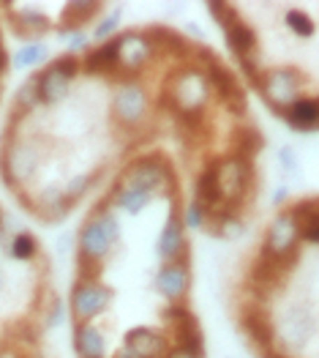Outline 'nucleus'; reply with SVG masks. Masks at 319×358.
I'll use <instances>...</instances> for the list:
<instances>
[{
    "instance_id": "obj_1",
    "label": "nucleus",
    "mask_w": 319,
    "mask_h": 358,
    "mask_svg": "<svg viewBox=\"0 0 319 358\" xmlns=\"http://www.w3.org/2000/svg\"><path fill=\"white\" fill-rule=\"evenodd\" d=\"M235 323L257 358H319V194L265 227L235 285Z\"/></svg>"
},
{
    "instance_id": "obj_2",
    "label": "nucleus",
    "mask_w": 319,
    "mask_h": 358,
    "mask_svg": "<svg viewBox=\"0 0 319 358\" xmlns=\"http://www.w3.org/2000/svg\"><path fill=\"white\" fill-rule=\"evenodd\" d=\"M246 83L295 131H319V3H213Z\"/></svg>"
},
{
    "instance_id": "obj_3",
    "label": "nucleus",
    "mask_w": 319,
    "mask_h": 358,
    "mask_svg": "<svg viewBox=\"0 0 319 358\" xmlns=\"http://www.w3.org/2000/svg\"><path fill=\"white\" fill-rule=\"evenodd\" d=\"M107 303H110V290L96 282L80 279L71 290V315L77 323H90L107 309Z\"/></svg>"
},
{
    "instance_id": "obj_4",
    "label": "nucleus",
    "mask_w": 319,
    "mask_h": 358,
    "mask_svg": "<svg viewBox=\"0 0 319 358\" xmlns=\"http://www.w3.org/2000/svg\"><path fill=\"white\" fill-rule=\"evenodd\" d=\"M123 183L156 194V192H161V189L170 183V170H167V164H164L161 156H142V159H137V162L126 170Z\"/></svg>"
},
{
    "instance_id": "obj_5",
    "label": "nucleus",
    "mask_w": 319,
    "mask_h": 358,
    "mask_svg": "<svg viewBox=\"0 0 319 358\" xmlns=\"http://www.w3.org/2000/svg\"><path fill=\"white\" fill-rule=\"evenodd\" d=\"M156 290L172 303H183L188 290H191V263L186 260H175L167 263L156 276Z\"/></svg>"
},
{
    "instance_id": "obj_6",
    "label": "nucleus",
    "mask_w": 319,
    "mask_h": 358,
    "mask_svg": "<svg viewBox=\"0 0 319 358\" xmlns=\"http://www.w3.org/2000/svg\"><path fill=\"white\" fill-rule=\"evenodd\" d=\"M115 241L110 238L101 216L90 219L80 230V263H104V257L112 252Z\"/></svg>"
},
{
    "instance_id": "obj_7",
    "label": "nucleus",
    "mask_w": 319,
    "mask_h": 358,
    "mask_svg": "<svg viewBox=\"0 0 319 358\" xmlns=\"http://www.w3.org/2000/svg\"><path fill=\"white\" fill-rule=\"evenodd\" d=\"M156 252L158 257H164L167 263H175V260H186L188 257V241H186V233H183V219L177 216H170L164 222V230L156 241Z\"/></svg>"
},
{
    "instance_id": "obj_8",
    "label": "nucleus",
    "mask_w": 319,
    "mask_h": 358,
    "mask_svg": "<svg viewBox=\"0 0 319 358\" xmlns=\"http://www.w3.org/2000/svg\"><path fill=\"white\" fill-rule=\"evenodd\" d=\"M153 52V41L145 33H128V36H120V66L123 69H142Z\"/></svg>"
},
{
    "instance_id": "obj_9",
    "label": "nucleus",
    "mask_w": 319,
    "mask_h": 358,
    "mask_svg": "<svg viewBox=\"0 0 319 358\" xmlns=\"http://www.w3.org/2000/svg\"><path fill=\"white\" fill-rule=\"evenodd\" d=\"M33 83H36L38 101H41L44 107H55L58 101H63V96L68 93V85H71V80H66L55 66H47Z\"/></svg>"
},
{
    "instance_id": "obj_10",
    "label": "nucleus",
    "mask_w": 319,
    "mask_h": 358,
    "mask_svg": "<svg viewBox=\"0 0 319 358\" xmlns=\"http://www.w3.org/2000/svg\"><path fill=\"white\" fill-rule=\"evenodd\" d=\"M115 110L123 123H137L147 110L145 90L140 85H120L115 99Z\"/></svg>"
},
{
    "instance_id": "obj_11",
    "label": "nucleus",
    "mask_w": 319,
    "mask_h": 358,
    "mask_svg": "<svg viewBox=\"0 0 319 358\" xmlns=\"http://www.w3.org/2000/svg\"><path fill=\"white\" fill-rule=\"evenodd\" d=\"M74 348H77L80 358H104L107 336H104V331L90 326V323H77L74 326Z\"/></svg>"
},
{
    "instance_id": "obj_12",
    "label": "nucleus",
    "mask_w": 319,
    "mask_h": 358,
    "mask_svg": "<svg viewBox=\"0 0 319 358\" xmlns=\"http://www.w3.org/2000/svg\"><path fill=\"white\" fill-rule=\"evenodd\" d=\"M120 66V38H110V41H101L96 50H90L82 60V69L90 74H104L110 69Z\"/></svg>"
},
{
    "instance_id": "obj_13",
    "label": "nucleus",
    "mask_w": 319,
    "mask_h": 358,
    "mask_svg": "<svg viewBox=\"0 0 319 358\" xmlns=\"http://www.w3.org/2000/svg\"><path fill=\"white\" fill-rule=\"evenodd\" d=\"M150 200H153V192L137 189V186H128V183H123V186L115 192L117 208L126 210V213H140V210H145L147 206H150Z\"/></svg>"
},
{
    "instance_id": "obj_14",
    "label": "nucleus",
    "mask_w": 319,
    "mask_h": 358,
    "mask_svg": "<svg viewBox=\"0 0 319 358\" xmlns=\"http://www.w3.org/2000/svg\"><path fill=\"white\" fill-rule=\"evenodd\" d=\"M104 6L101 3H66L63 11H66V28H82L85 22H90V17H96Z\"/></svg>"
},
{
    "instance_id": "obj_15",
    "label": "nucleus",
    "mask_w": 319,
    "mask_h": 358,
    "mask_svg": "<svg viewBox=\"0 0 319 358\" xmlns=\"http://www.w3.org/2000/svg\"><path fill=\"white\" fill-rule=\"evenodd\" d=\"M36 252H38V243H36V238H33L30 233H17V236L11 238V257H14V260L28 263V260L36 257Z\"/></svg>"
},
{
    "instance_id": "obj_16",
    "label": "nucleus",
    "mask_w": 319,
    "mask_h": 358,
    "mask_svg": "<svg viewBox=\"0 0 319 358\" xmlns=\"http://www.w3.org/2000/svg\"><path fill=\"white\" fill-rule=\"evenodd\" d=\"M90 186H93V176H85V173L74 176V178L63 186V200H66L68 206H74L77 200H82L87 192H90Z\"/></svg>"
},
{
    "instance_id": "obj_17",
    "label": "nucleus",
    "mask_w": 319,
    "mask_h": 358,
    "mask_svg": "<svg viewBox=\"0 0 319 358\" xmlns=\"http://www.w3.org/2000/svg\"><path fill=\"white\" fill-rule=\"evenodd\" d=\"M44 58H47V47H44L41 41H28V44H22V47L17 50L14 63H17V66H36V63H41Z\"/></svg>"
},
{
    "instance_id": "obj_18",
    "label": "nucleus",
    "mask_w": 319,
    "mask_h": 358,
    "mask_svg": "<svg viewBox=\"0 0 319 358\" xmlns=\"http://www.w3.org/2000/svg\"><path fill=\"white\" fill-rule=\"evenodd\" d=\"M14 104H17V110L20 113H33L36 107H41V101H38V93H36V83L30 80L25 83L20 93H17V99H14Z\"/></svg>"
},
{
    "instance_id": "obj_19",
    "label": "nucleus",
    "mask_w": 319,
    "mask_h": 358,
    "mask_svg": "<svg viewBox=\"0 0 319 358\" xmlns=\"http://www.w3.org/2000/svg\"><path fill=\"white\" fill-rule=\"evenodd\" d=\"M183 227H191V230H202L207 227V210L197 203V200H191L186 210H183Z\"/></svg>"
},
{
    "instance_id": "obj_20",
    "label": "nucleus",
    "mask_w": 319,
    "mask_h": 358,
    "mask_svg": "<svg viewBox=\"0 0 319 358\" xmlns=\"http://www.w3.org/2000/svg\"><path fill=\"white\" fill-rule=\"evenodd\" d=\"M50 66H55L60 74L66 77V80H74L80 71H82V63L77 60V55H63V58H58V60H52Z\"/></svg>"
},
{
    "instance_id": "obj_21",
    "label": "nucleus",
    "mask_w": 319,
    "mask_h": 358,
    "mask_svg": "<svg viewBox=\"0 0 319 358\" xmlns=\"http://www.w3.org/2000/svg\"><path fill=\"white\" fill-rule=\"evenodd\" d=\"M117 25H120V8H115L110 17H104V20L96 25L93 36H96L98 41H101V38H107V41H110V36H112V33L117 30Z\"/></svg>"
},
{
    "instance_id": "obj_22",
    "label": "nucleus",
    "mask_w": 319,
    "mask_h": 358,
    "mask_svg": "<svg viewBox=\"0 0 319 358\" xmlns=\"http://www.w3.org/2000/svg\"><path fill=\"white\" fill-rule=\"evenodd\" d=\"M87 47V38L85 33H71V41H68V55H74V52H80V50H85Z\"/></svg>"
},
{
    "instance_id": "obj_23",
    "label": "nucleus",
    "mask_w": 319,
    "mask_h": 358,
    "mask_svg": "<svg viewBox=\"0 0 319 358\" xmlns=\"http://www.w3.org/2000/svg\"><path fill=\"white\" fill-rule=\"evenodd\" d=\"M60 317H66V309H63L60 301H55V306H52V312H50V326H58Z\"/></svg>"
},
{
    "instance_id": "obj_24",
    "label": "nucleus",
    "mask_w": 319,
    "mask_h": 358,
    "mask_svg": "<svg viewBox=\"0 0 319 358\" xmlns=\"http://www.w3.org/2000/svg\"><path fill=\"white\" fill-rule=\"evenodd\" d=\"M6 66H8V55H6V50H3V41H0V74L6 71Z\"/></svg>"
},
{
    "instance_id": "obj_25",
    "label": "nucleus",
    "mask_w": 319,
    "mask_h": 358,
    "mask_svg": "<svg viewBox=\"0 0 319 358\" xmlns=\"http://www.w3.org/2000/svg\"><path fill=\"white\" fill-rule=\"evenodd\" d=\"M0 224H3V219H0Z\"/></svg>"
}]
</instances>
